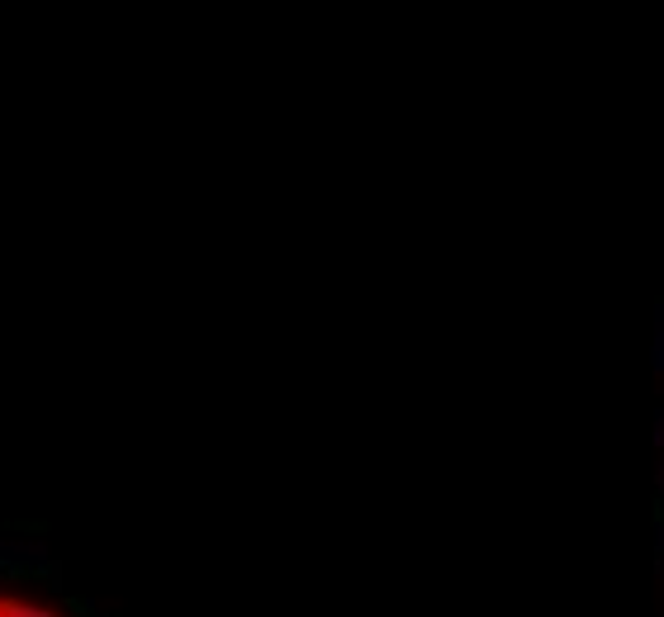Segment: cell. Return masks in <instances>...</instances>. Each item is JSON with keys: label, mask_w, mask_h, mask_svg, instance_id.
Segmentation results:
<instances>
[{"label": "cell", "mask_w": 664, "mask_h": 617, "mask_svg": "<svg viewBox=\"0 0 664 617\" xmlns=\"http://www.w3.org/2000/svg\"><path fill=\"white\" fill-rule=\"evenodd\" d=\"M655 333H664V295H660V304H655Z\"/></svg>", "instance_id": "cell-5"}, {"label": "cell", "mask_w": 664, "mask_h": 617, "mask_svg": "<svg viewBox=\"0 0 664 617\" xmlns=\"http://www.w3.org/2000/svg\"><path fill=\"white\" fill-rule=\"evenodd\" d=\"M651 371L664 375V333H655V342H651Z\"/></svg>", "instance_id": "cell-3"}, {"label": "cell", "mask_w": 664, "mask_h": 617, "mask_svg": "<svg viewBox=\"0 0 664 617\" xmlns=\"http://www.w3.org/2000/svg\"><path fill=\"white\" fill-rule=\"evenodd\" d=\"M655 570H664V513H655Z\"/></svg>", "instance_id": "cell-2"}, {"label": "cell", "mask_w": 664, "mask_h": 617, "mask_svg": "<svg viewBox=\"0 0 664 617\" xmlns=\"http://www.w3.org/2000/svg\"><path fill=\"white\" fill-rule=\"evenodd\" d=\"M100 617H104V613H100Z\"/></svg>", "instance_id": "cell-7"}, {"label": "cell", "mask_w": 664, "mask_h": 617, "mask_svg": "<svg viewBox=\"0 0 664 617\" xmlns=\"http://www.w3.org/2000/svg\"><path fill=\"white\" fill-rule=\"evenodd\" d=\"M651 442H655V451H664V409L655 413V432H651Z\"/></svg>", "instance_id": "cell-4"}, {"label": "cell", "mask_w": 664, "mask_h": 617, "mask_svg": "<svg viewBox=\"0 0 664 617\" xmlns=\"http://www.w3.org/2000/svg\"><path fill=\"white\" fill-rule=\"evenodd\" d=\"M655 485H660V494H664V465H660V471H655Z\"/></svg>", "instance_id": "cell-6"}, {"label": "cell", "mask_w": 664, "mask_h": 617, "mask_svg": "<svg viewBox=\"0 0 664 617\" xmlns=\"http://www.w3.org/2000/svg\"><path fill=\"white\" fill-rule=\"evenodd\" d=\"M0 565L38 570V565H48V546H43V541H0Z\"/></svg>", "instance_id": "cell-1"}]
</instances>
